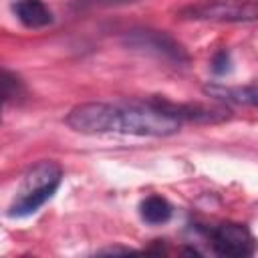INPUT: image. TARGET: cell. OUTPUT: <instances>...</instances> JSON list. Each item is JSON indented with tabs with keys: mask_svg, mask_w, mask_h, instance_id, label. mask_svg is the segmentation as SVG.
<instances>
[{
	"mask_svg": "<svg viewBox=\"0 0 258 258\" xmlns=\"http://www.w3.org/2000/svg\"><path fill=\"white\" fill-rule=\"evenodd\" d=\"M183 121L173 109V101L163 97L129 99L113 103L111 133L139 137H167L181 129Z\"/></svg>",
	"mask_w": 258,
	"mask_h": 258,
	"instance_id": "1",
	"label": "cell"
},
{
	"mask_svg": "<svg viewBox=\"0 0 258 258\" xmlns=\"http://www.w3.org/2000/svg\"><path fill=\"white\" fill-rule=\"evenodd\" d=\"M62 169L52 159H42L26 169L16 189L14 200L8 206V218H28L36 214L60 187Z\"/></svg>",
	"mask_w": 258,
	"mask_h": 258,
	"instance_id": "2",
	"label": "cell"
},
{
	"mask_svg": "<svg viewBox=\"0 0 258 258\" xmlns=\"http://www.w3.org/2000/svg\"><path fill=\"white\" fill-rule=\"evenodd\" d=\"M181 20L246 24L258 20V0H202L177 10Z\"/></svg>",
	"mask_w": 258,
	"mask_h": 258,
	"instance_id": "3",
	"label": "cell"
},
{
	"mask_svg": "<svg viewBox=\"0 0 258 258\" xmlns=\"http://www.w3.org/2000/svg\"><path fill=\"white\" fill-rule=\"evenodd\" d=\"M202 230L204 236L208 238V244L212 246V252L218 256L244 258V256H254L258 250V240L246 224L228 220Z\"/></svg>",
	"mask_w": 258,
	"mask_h": 258,
	"instance_id": "4",
	"label": "cell"
},
{
	"mask_svg": "<svg viewBox=\"0 0 258 258\" xmlns=\"http://www.w3.org/2000/svg\"><path fill=\"white\" fill-rule=\"evenodd\" d=\"M123 42L129 48H137V50H145V52H153L157 56H163L167 60L173 62H187L189 56L185 52V48L171 38L167 32L163 30H151V28H133L127 30L123 34Z\"/></svg>",
	"mask_w": 258,
	"mask_h": 258,
	"instance_id": "5",
	"label": "cell"
},
{
	"mask_svg": "<svg viewBox=\"0 0 258 258\" xmlns=\"http://www.w3.org/2000/svg\"><path fill=\"white\" fill-rule=\"evenodd\" d=\"M67 125L83 135H103L113 129V103L91 101L75 105L67 113Z\"/></svg>",
	"mask_w": 258,
	"mask_h": 258,
	"instance_id": "6",
	"label": "cell"
},
{
	"mask_svg": "<svg viewBox=\"0 0 258 258\" xmlns=\"http://www.w3.org/2000/svg\"><path fill=\"white\" fill-rule=\"evenodd\" d=\"M12 12L26 28H44L54 20L50 8L42 0H14Z\"/></svg>",
	"mask_w": 258,
	"mask_h": 258,
	"instance_id": "7",
	"label": "cell"
},
{
	"mask_svg": "<svg viewBox=\"0 0 258 258\" xmlns=\"http://www.w3.org/2000/svg\"><path fill=\"white\" fill-rule=\"evenodd\" d=\"M204 93L216 101L232 103V105H252L258 107V83L244 85V87H226V85H206Z\"/></svg>",
	"mask_w": 258,
	"mask_h": 258,
	"instance_id": "8",
	"label": "cell"
},
{
	"mask_svg": "<svg viewBox=\"0 0 258 258\" xmlns=\"http://www.w3.org/2000/svg\"><path fill=\"white\" fill-rule=\"evenodd\" d=\"M139 216L149 226H161V224H167L171 220L173 208H171V204L163 196L151 194L145 200H141V204H139Z\"/></svg>",
	"mask_w": 258,
	"mask_h": 258,
	"instance_id": "9",
	"label": "cell"
},
{
	"mask_svg": "<svg viewBox=\"0 0 258 258\" xmlns=\"http://www.w3.org/2000/svg\"><path fill=\"white\" fill-rule=\"evenodd\" d=\"M24 95H26V89H24L22 79L18 75L10 73V71H4L2 73V97H4V103L6 105L20 103Z\"/></svg>",
	"mask_w": 258,
	"mask_h": 258,
	"instance_id": "10",
	"label": "cell"
},
{
	"mask_svg": "<svg viewBox=\"0 0 258 258\" xmlns=\"http://www.w3.org/2000/svg\"><path fill=\"white\" fill-rule=\"evenodd\" d=\"M212 73L214 75H226L230 69H232V56H230V50H226V48H222V50H218L214 56H212Z\"/></svg>",
	"mask_w": 258,
	"mask_h": 258,
	"instance_id": "11",
	"label": "cell"
},
{
	"mask_svg": "<svg viewBox=\"0 0 258 258\" xmlns=\"http://www.w3.org/2000/svg\"><path fill=\"white\" fill-rule=\"evenodd\" d=\"M117 252H131L129 248H107V250H101L99 254H117Z\"/></svg>",
	"mask_w": 258,
	"mask_h": 258,
	"instance_id": "12",
	"label": "cell"
},
{
	"mask_svg": "<svg viewBox=\"0 0 258 258\" xmlns=\"http://www.w3.org/2000/svg\"><path fill=\"white\" fill-rule=\"evenodd\" d=\"M95 2H125V0H95Z\"/></svg>",
	"mask_w": 258,
	"mask_h": 258,
	"instance_id": "13",
	"label": "cell"
}]
</instances>
